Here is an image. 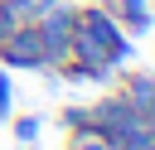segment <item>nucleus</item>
<instances>
[{"label": "nucleus", "instance_id": "obj_7", "mask_svg": "<svg viewBox=\"0 0 155 150\" xmlns=\"http://www.w3.org/2000/svg\"><path fill=\"white\" fill-rule=\"evenodd\" d=\"M0 5H5V10H10L19 24H34V19H39L48 5H58V0H0Z\"/></svg>", "mask_w": 155, "mask_h": 150}, {"label": "nucleus", "instance_id": "obj_6", "mask_svg": "<svg viewBox=\"0 0 155 150\" xmlns=\"http://www.w3.org/2000/svg\"><path fill=\"white\" fill-rule=\"evenodd\" d=\"M68 150H116V145L87 121V126H73V131H68Z\"/></svg>", "mask_w": 155, "mask_h": 150}, {"label": "nucleus", "instance_id": "obj_1", "mask_svg": "<svg viewBox=\"0 0 155 150\" xmlns=\"http://www.w3.org/2000/svg\"><path fill=\"white\" fill-rule=\"evenodd\" d=\"M68 58L92 68L97 77H111V68H121L131 58V39L121 34V24L111 19V10L102 0L73 5V34H68Z\"/></svg>", "mask_w": 155, "mask_h": 150}, {"label": "nucleus", "instance_id": "obj_3", "mask_svg": "<svg viewBox=\"0 0 155 150\" xmlns=\"http://www.w3.org/2000/svg\"><path fill=\"white\" fill-rule=\"evenodd\" d=\"M34 29H39V39H44V58H48V68H58V63L68 58V34H73V0H58V5H48V10L34 19Z\"/></svg>", "mask_w": 155, "mask_h": 150}, {"label": "nucleus", "instance_id": "obj_2", "mask_svg": "<svg viewBox=\"0 0 155 150\" xmlns=\"http://www.w3.org/2000/svg\"><path fill=\"white\" fill-rule=\"evenodd\" d=\"M0 68H10V73H44L48 68L44 39H39L34 24H19V29H10L0 39Z\"/></svg>", "mask_w": 155, "mask_h": 150}, {"label": "nucleus", "instance_id": "obj_9", "mask_svg": "<svg viewBox=\"0 0 155 150\" xmlns=\"http://www.w3.org/2000/svg\"><path fill=\"white\" fill-rule=\"evenodd\" d=\"M10 106H15V87H10V68H5V73H0V121H10V116H15Z\"/></svg>", "mask_w": 155, "mask_h": 150}, {"label": "nucleus", "instance_id": "obj_5", "mask_svg": "<svg viewBox=\"0 0 155 150\" xmlns=\"http://www.w3.org/2000/svg\"><path fill=\"white\" fill-rule=\"evenodd\" d=\"M102 5L121 24V34H150L155 29V5L150 0H102Z\"/></svg>", "mask_w": 155, "mask_h": 150}, {"label": "nucleus", "instance_id": "obj_4", "mask_svg": "<svg viewBox=\"0 0 155 150\" xmlns=\"http://www.w3.org/2000/svg\"><path fill=\"white\" fill-rule=\"evenodd\" d=\"M116 97L136 111V116H145V121H155V68H140V73H126L121 77V87H116Z\"/></svg>", "mask_w": 155, "mask_h": 150}, {"label": "nucleus", "instance_id": "obj_8", "mask_svg": "<svg viewBox=\"0 0 155 150\" xmlns=\"http://www.w3.org/2000/svg\"><path fill=\"white\" fill-rule=\"evenodd\" d=\"M39 135H44V121L39 116H15V140L19 145H34Z\"/></svg>", "mask_w": 155, "mask_h": 150}, {"label": "nucleus", "instance_id": "obj_10", "mask_svg": "<svg viewBox=\"0 0 155 150\" xmlns=\"http://www.w3.org/2000/svg\"><path fill=\"white\" fill-rule=\"evenodd\" d=\"M73 5H87V0H73Z\"/></svg>", "mask_w": 155, "mask_h": 150}]
</instances>
